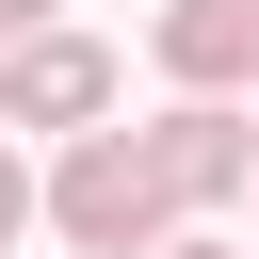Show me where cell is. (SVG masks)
<instances>
[{"label": "cell", "mask_w": 259, "mask_h": 259, "mask_svg": "<svg viewBox=\"0 0 259 259\" xmlns=\"http://www.w3.org/2000/svg\"><path fill=\"white\" fill-rule=\"evenodd\" d=\"M49 227H65L81 259H162V243H178V194H162L146 130H97V146H65V162H49Z\"/></svg>", "instance_id": "6da1fadb"}, {"label": "cell", "mask_w": 259, "mask_h": 259, "mask_svg": "<svg viewBox=\"0 0 259 259\" xmlns=\"http://www.w3.org/2000/svg\"><path fill=\"white\" fill-rule=\"evenodd\" d=\"M97 113H113V49H97V32H32V49H0V130H65V146H97Z\"/></svg>", "instance_id": "7a4b0ae2"}, {"label": "cell", "mask_w": 259, "mask_h": 259, "mask_svg": "<svg viewBox=\"0 0 259 259\" xmlns=\"http://www.w3.org/2000/svg\"><path fill=\"white\" fill-rule=\"evenodd\" d=\"M146 162H162V194H178V210H227V194H259V130H243L227 97H178V113L146 130Z\"/></svg>", "instance_id": "3957f363"}, {"label": "cell", "mask_w": 259, "mask_h": 259, "mask_svg": "<svg viewBox=\"0 0 259 259\" xmlns=\"http://www.w3.org/2000/svg\"><path fill=\"white\" fill-rule=\"evenodd\" d=\"M162 81L178 97H243L259 81V0H162Z\"/></svg>", "instance_id": "277c9868"}, {"label": "cell", "mask_w": 259, "mask_h": 259, "mask_svg": "<svg viewBox=\"0 0 259 259\" xmlns=\"http://www.w3.org/2000/svg\"><path fill=\"white\" fill-rule=\"evenodd\" d=\"M16 227H49V178H32L16 146H0V243H16Z\"/></svg>", "instance_id": "5b68a950"}, {"label": "cell", "mask_w": 259, "mask_h": 259, "mask_svg": "<svg viewBox=\"0 0 259 259\" xmlns=\"http://www.w3.org/2000/svg\"><path fill=\"white\" fill-rule=\"evenodd\" d=\"M32 32H65V0H0V49H32Z\"/></svg>", "instance_id": "8992f818"}, {"label": "cell", "mask_w": 259, "mask_h": 259, "mask_svg": "<svg viewBox=\"0 0 259 259\" xmlns=\"http://www.w3.org/2000/svg\"><path fill=\"white\" fill-rule=\"evenodd\" d=\"M162 259H243V243H210V227H178V243H162Z\"/></svg>", "instance_id": "52a82bcc"}]
</instances>
